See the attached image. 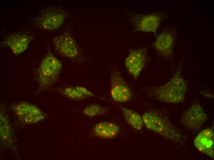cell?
<instances>
[{"mask_svg": "<svg viewBox=\"0 0 214 160\" xmlns=\"http://www.w3.org/2000/svg\"><path fill=\"white\" fill-rule=\"evenodd\" d=\"M120 108L127 122L136 130H141L142 128L143 123L142 117L132 110L121 106Z\"/></svg>", "mask_w": 214, "mask_h": 160, "instance_id": "cell-15", "label": "cell"}, {"mask_svg": "<svg viewBox=\"0 0 214 160\" xmlns=\"http://www.w3.org/2000/svg\"><path fill=\"white\" fill-rule=\"evenodd\" d=\"M66 16V13L62 9L51 6L42 10L36 18L35 23L43 29L53 30L62 24Z\"/></svg>", "mask_w": 214, "mask_h": 160, "instance_id": "cell-5", "label": "cell"}, {"mask_svg": "<svg viewBox=\"0 0 214 160\" xmlns=\"http://www.w3.org/2000/svg\"><path fill=\"white\" fill-rule=\"evenodd\" d=\"M208 119L207 114L201 106L195 104L185 110L180 119L186 127L192 130L199 129Z\"/></svg>", "mask_w": 214, "mask_h": 160, "instance_id": "cell-8", "label": "cell"}, {"mask_svg": "<svg viewBox=\"0 0 214 160\" xmlns=\"http://www.w3.org/2000/svg\"><path fill=\"white\" fill-rule=\"evenodd\" d=\"M14 112L22 121L28 124L36 123L45 118L43 113L38 107L26 102L14 105Z\"/></svg>", "mask_w": 214, "mask_h": 160, "instance_id": "cell-7", "label": "cell"}, {"mask_svg": "<svg viewBox=\"0 0 214 160\" xmlns=\"http://www.w3.org/2000/svg\"><path fill=\"white\" fill-rule=\"evenodd\" d=\"M107 110L98 104H92L86 107L83 110L86 115L93 117L105 113Z\"/></svg>", "mask_w": 214, "mask_h": 160, "instance_id": "cell-17", "label": "cell"}, {"mask_svg": "<svg viewBox=\"0 0 214 160\" xmlns=\"http://www.w3.org/2000/svg\"><path fill=\"white\" fill-rule=\"evenodd\" d=\"M214 132L210 129L200 132L195 138L194 144L200 152L214 159Z\"/></svg>", "mask_w": 214, "mask_h": 160, "instance_id": "cell-10", "label": "cell"}, {"mask_svg": "<svg viewBox=\"0 0 214 160\" xmlns=\"http://www.w3.org/2000/svg\"><path fill=\"white\" fill-rule=\"evenodd\" d=\"M142 118L143 123L149 129L178 146H184L187 136L176 126L168 117L149 111L144 113Z\"/></svg>", "mask_w": 214, "mask_h": 160, "instance_id": "cell-1", "label": "cell"}, {"mask_svg": "<svg viewBox=\"0 0 214 160\" xmlns=\"http://www.w3.org/2000/svg\"><path fill=\"white\" fill-rule=\"evenodd\" d=\"M0 138L3 141L8 142L11 139V130L9 121L2 112L0 113Z\"/></svg>", "mask_w": 214, "mask_h": 160, "instance_id": "cell-16", "label": "cell"}, {"mask_svg": "<svg viewBox=\"0 0 214 160\" xmlns=\"http://www.w3.org/2000/svg\"><path fill=\"white\" fill-rule=\"evenodd\" d=\"M110 93L113 99L119 102H125L131 98L129 87L120 73L116 70H113L110 77Z\"/></svg>", "mask_w": 214, "mask_h": 160, "instance_id": "cell-6", "label": "cell"}, {"mask_svg": "<svg viewBox=\"0 0 214 160\" xmlns=\"http://www.w3.org/2000/svg\"><path fill=\"white\" fill-rule=\"evenodd\" d=\"M62 68L61 62L53 55H47L36 72L35 78L38 86L36 92H42L54 85L58 78Z\"/></svg>", "mask_w": 214, "mask_h": 160, "instance_id": "cell-3", "label": "cell"}, {"mask_svg": "<svg viewBox=\"0 0 214 160\" xmlns=\"http://www.w3.org/2000/svg\"><path fill=\"white\" fill-rule=\"evenodd\" d=\"M146 58V51L136 49L130 51L125 60L126 67L132 77L137 79L143 69Z\"/></svg>", "mask_w": 214, "mask_h": 160, "instance_id": "cell-9", "label": "cell"}, {"mask_svg": "<svg viewBox=\"0 0 214 160\" xmlns=\"http://www.w3.org/2000/svg\"><path fill=\"white\" fill-rule=\"evenodd\" d=\"M174 40L170 33L164 32L158 36L153 46L160 55L171 60L173 58Z\"/></svg>", "mask_w": 214, "mask_h": 160, "instance_id": "cell-11", "label": "cell"}, {"mask_svg": "<svg viewBox=\"0 0 214 160\" xmlns=\"http://www.w3.org/2000/svg\"><path fill=\"white\" fill-rule=\"evenodd\" d=\"M52 42L55 50L61 55L77 63L82 62L81 50L69 32L54 37Z\"/></svg>", "mask_w": 214, "mask_h": 160, "instance_id": "cell-4", "label": "cell"}, {"mask_svg": "<svg viewBox=\"0 0 214 160\" xmlns=\"http://www.w3.org/2000/svg\"><path fill=\"white\" fill-rule=\"evenodd\" d=\"M74 87L87 97L95 95L91 92L85 87L80 86H77Z\"/></svg>", "mask_w": 214, "mask_h": 160, "instance_id": "cell-19", "label": "cell"}, {"mask_svg": "<svg viewBox=\"0 0 214 160\" xmlns=\"http://www.w3.org/2000/svg\"><path fill=\"white\" fill-rule=\"evenodd\" d=\"M119 128L117 124L109 122H101L94 127L95 134L103 138H111L115 137L119 132Z\"/></svg>", "mask_w": 214, "mask_h": 160, "instance_id": "cell-13", "label": "cell"}, {"mask_svg": "<svg viewBox=\"0 0 214 160\" xmlns=\"http://www.w3.org/2000/svg\"><path fill=\"white\" fill-rule=\"evenodd\" d=\"M59 90L61 93L66 97L73 99L78 100L87 97L74 87L65 88L60 89Z\"/></svg>", "mask_w": 214, "mask_h": 160, "instance_id": "cell-18", "label": "cell"}, {"mask_svg": "<svg viewBox=\"0 0 214 160\" xmlns=\"http://www.w3.org/2000/svg\"><path fill=\"white\" fill-rule=\"evenodd\" d=\"M33 37L30 35L14 34L6 38L4 43L14 54L18 55L27 49Z\"/></svg>", "mask_w": 214, "mask_h": 160, "instance_id": "cell-12", "label": "cell"}, {"mask_svg": "<svg viewBox=\"0 0 214 160\" xmlns=\"http://www.w3.org/2000/svg\"><path fill=\"white\" fill-rule=\"evenodd\" d=\"M187 85L181 73L180 66L173 77L166 83L146 89L148 96L154 100L167 103H181L184 100Z\"/></svg>", "mask_w": 214, "mask_h": 160, "instance_id": "cell-2", "label": "cell"}, {"mask_svg": "<svg viewBox=\"0 0 214 160\" xmlns=\"http://www.w3.org/2000/svg\"><path fill=\"white\" fill-rule=\"evenodd\" d=\"M161 18L156 14H150L142 17L139 23L140 30L145 32H155L160 23Z\"/></svg>", "mask_w": 214, "mask_h": 160, "instance_id": "cell-14", "label": "cell"}]
</instances>
